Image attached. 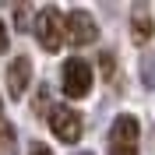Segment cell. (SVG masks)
Instances as JSON below:
<instances>
[{
	"mask_svg": "<svg viewBox=\"0 0 155 155\" xmlns=\"http://www.w3.org/2000/svg\"><path fill=\"white\" fill-rule=\"evenodd\" d=\"M32 32H35L39 46L46 49V53H57L64 42H67V35H64V14H60L57 7H39L35 21H32Z\"/></svg>",
	"mask_w": 155,
	"mask_h": 155,
	"instance_id": "1",
	"label": "cell"
},
{
	"mask_svg": "<svg viewBox=\"0 0 155 155\" xmlns=\"http://www.w3.org/2000/svg\"><path fill=\"white\" fill-rule=\"evenodd\" d=\"M137 137L141 127L134 116H116L109 127V155H137Z\"/></svg>",
	"mask_w": 155,
	"mask_h": 155,
	"instance_id": "2",
	"label": "cell"
},
{
	"mask_svg": "<svg viewBox=\"0 0 155 155\" xmlns=\"http://www.w3.org/2000/svg\"><path fill=\"white\" fill-rule=\"evenodd\" d=\"M88 92H92V67H88V60L71 57L64 64V95L67 99H85Z\"/></svg>",
	"mask_w": 155,
	"mask_h": 155,
	"instance_id": "3",
	"label": "cell"
},
{
	"mask_svg": "<svg viewBox=\"0 0 155 155\" xmlns=\"http://www.w3.org/2000/svg\"><path fill=\"white\" fill-rule=\"evenodd\" d=\"M64 35H67L71 46H88L99 39V28H95V18L88 11H67L64 14Z\"/></svg>",
	"mask_w": 155,
	"mask_h": 155,
	"instance_id": "4",
	"label": "cell"
},
{
	"mask_svg": "<svg viewBox=\"0 0 155 155\" xmlns=\"http://www.w3.org/2000/svg\"><path fill=\"white\" fill-rule=\"evenodd\" d=\"M49 130L64 145H74V141H81V116L71 106H57V109H49Z\"/></svg>",
	"mask_w": 155,
	"mask_h": 155,
	"instance_id": "5",
	"label": "cell"
},
{
	"mask_svg": "<svg viewBox=\"0 0 155 155\" xmlns=\"http://www.w3.org/2000/svg\"><path fill=\"white\" fill-rule=\"evenodd\" d=\"M32 85V60L28 57H14L7 64V95L11 99H25Z\"/></svg>",
	"mask_w": 155,
	"mask_h": 155,
	"instance_id": "6",
	"label": "cell"
},
{
	"mask_svg": "<svg viewBox=\"0 0 155 155\" xmlns=\"http://www.w3.org/2000/svg\"><path fill=\"white\" fill-rule=\"evenodd\" d=\"M152 35H155V21H152L148 4H134L130 7V39H134L137 46H145Z\"/></svg>",
	"mask_w": 155,
	"mask_h": 155,
	"instance_id": "7",
	"label": "cell"
},
{
	"mask_svg": "<svg viewBox=\"0 0 155 155\" xmlns=\"http://www.w3.org/2000/svg\"><path fill=\"white\" fill-rule=\"evenodd\" d=\"M11 145H14V130H11V127H4V130H0V148H4V152H11Z\"/></svg>",
	"mask_w": 155,
	"mask_h": 155,
	"instance_id": "8",
	"label": "cell"
},
{
	"mask_svg": "<svg viewBox=\"0 0 155 155\" xmlns=\"http://www.w3.org/2000/svg\"><path fill=\"white\" fill-rule=\"evenodd\" d=\"M28 155H53V152H49V148H46V145H39V141H35V145H32V148H28Z\"/></svg>",
	"mask_w": 155,
	"mask_h": 155,
	"instance_id": "9",
	"label": "cell"
},
{
	"mask_svg": "<svg viewBox=\"0 0 155 155\" xmlns=\"http://www.w3.org/2000/svg\"><path fill=\"white\" fill-rule=\"evenodd\" d=\"M7 49V28H4V21H0V53Z\"/></svg>",
	"mask_w": 155,
	"mask_h": 155,
	"instance_id": "10",
	"label": "cell"
},
{
	"mask_svg": "<svg viewBox=\"0 0 155 155\" xmlns=\"http://www.w3.org/2000/svg\"><path fill=\"white\" fill-rule=\"evenodd\" d=\"M0 116H4V102H0Z\"/></svg>",
	"mask_w": 155,
	"mask_h": 155,
	"instance_id": "11",
	"label": "cell"
},
{
	"mask_svg": "<svg viewBox=\"0 0 155 155\" xmlns=\"http://www.w3.org/2000/svg\"><path fill=\"white\" fill-rule=\"evenodd\" d=\"M78 155H92V152H78Z\"/></svg>",
	"mask_w": 155,
	"mask_h": 155,
	"instance_id": "12",
	"label": "cell"
}]
</instances>
